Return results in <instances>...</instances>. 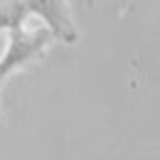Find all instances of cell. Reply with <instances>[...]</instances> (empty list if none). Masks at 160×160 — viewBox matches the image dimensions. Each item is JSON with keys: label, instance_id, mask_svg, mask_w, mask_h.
Instances as JSON below:
<instances>
[{"label": "cell", "instance_id": "6da1fadb", "mask_svg": "<svg viewBox=\"0 0 160 160\" xmlns=\"http://www.w3.org/2000/svg\"><path fill=\"white\" fill-rule=\"evenodd\" d=\"M54 42H57L54 35L40 20L32 22V18L10 27L8 30V47L0 57V81L5 84L15 72H20L27 64L37 62Z\"/></svg>", "mask_w": 160, "mask_h": 160}, {"label": "cell", "instance_id": "7a4b0ae2", "mask_svg": "<svg viewBox=\"0 0 160 160\" xmlns=\"http://www.w3.org/2000/svg\"><path fill=\"white\" fill-rule=\"evenodd\" d=\"M22 5H25V15L32 20H40L54 35L57 42L77 44L79 30L67 0H22Z\"/></svg>", "mask_w": 160, "mask_h": 160}, {"label": "cell", "instance_id": "3957f363", "mask_svg": "<svg viewBox=\"0 0 160 160\" xmlns=\"http://www.w3.org/2000/svg\"><path fill=\"white\" fill-rule=\"evenodd\" d=\"M22 20H27L22 0H0V32H8Z\"/></svg>", "mask_w": 160, "mask_h": 160}, {"label": "cell", "instance_id": "277c9868", "mask_svg": "<svg viewBox=\"0 0 160 160\" xmlns=\"http://www.w3.org/2000/svg\"><path fill=\"white\" fill-rule=\"evenodd\" d=\"M0 89H2V81H0ZM0 121H2V111H0Z\"/></svg>", "mask_w": 160, "mask_h": 160}]
</instances>
